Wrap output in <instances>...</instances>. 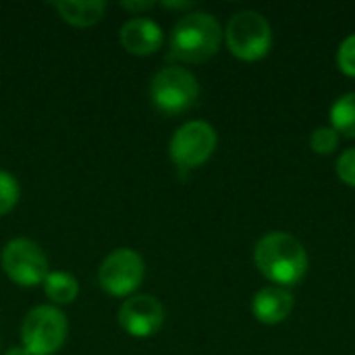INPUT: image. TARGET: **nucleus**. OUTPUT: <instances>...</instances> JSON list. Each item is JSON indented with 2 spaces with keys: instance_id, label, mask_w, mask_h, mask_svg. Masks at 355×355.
<instances>
[{
  "instance_id": "obj_1",
  "label": "nucleus",
  "mask_w": 355,
  "mask_h": 355,
  "mask_svg": "<svg viewBox=\"0 0 355 355\" xmlns=\"http://www.w3.org/2000/svg\"><path fill=\"white\" fill-rule=\"evenodd\" d=\"M258 272L277 287H293L308 272V252L304 243L285 231L266 233L254 248Z\"/></svg>"
},
{
  "instance_id": "obj_2",
  "label": "nucleus",
  "mask_w": 355,
  "mask_h": 355,
  "mask_svg": "<svg viewBox=\"0 0 355 355\" xmlns=\"http://www.w3.org/2000/svg\"><path fill=\"white\" fill-rule=\"evenodd\" d=\"M223 35L225 33L214 15L204 10L183 15L171 31L168 56L187 64L206 62L218 52Z\"/></svg>"
},
{
  "instance_id": "obj_3",
  "label": "nucleus",
  "mask_w": 355,
  "mask_h": 355,
  "mask_svg": "<svg viewBox=\"0 0 355 355\" xmlns=\"http://www.w3.org/2000/svg\"><path fill=\"white\" fill-rule=\"evenodd\" d=\"M225 42L235 58L243 62H256L270 52L272 29L264 15L256 10H241L229 19Z\"/></svg>"
},
{
  "instance_id": "obj_4",
  "label": "nucleus",
  "mask_w": 355,
  "mask_h": 355,
  "mask_svg": "<svg viewBox=\"0 0 355 355\" xmlns=\"http://www.w3.org/2000/svg\"><path fill=\"white\" fill-rule=\"evenodd\" d=\"M200 96V83L196 75L183 67L160 69L150 83V100L154 108L166 116L187 112Z\"/></svg>"
},
{
  "instance_id": "obj_5",
  "label": "nucleus",
  "mask_w": 355,
  "mask_h": 355,
  "mask_svg": "<svg viewBox=\"0 0 355 355\" xmlns=\"http://www.w3.org/2000/svg\"><path fill=\"white\" fill-rule=\"evenodd\" d=\"M67 316L54 306H35L21 324V343L29 355H54L67 341Z\"/></svg>"
},
{
  "instance_id": "obj_6",
  "label": "nucleus",
  "mask_w": 355,
  "mask_h": 355,
  "mask_svg": "<svg viewBox=\"0 0 355 355\" xmlns=\"http://www.w3.org/2000/svg\"><path fill=\"white\" fill-rule=\"evenodd\" d=\"M0 264L4 275L19 287L42 285L50 272V264L44 250L35 241L25 237L10 239L4 245L0 254Z\"/></svg>"
},
{
  "instance_id": "obj_7",
  "label": "nucleus",
  "mask_w": 355,
  "mask_h": 355,
  "mask_svg": "<svg viewBox=\"0 0 355 355\" xmlns=\"http://www.w3.org/2000/svg\"><path fill=\"white\" fill-rule=\"evenodd\" d=\"M218 144L216 129L206 121H187L181 125L168 144L171 160L185 171L198 168L210 160Z\"/></svg>"
},
{
  "instance_id": "obj_8",
  "label": "nucleus",
  "mask_w": 355,
  "mask_h": 355,
  "mask_svg": "<svg viewBox=\"0 0 355 355\" xmlns=\"http://www.w3.org/2000/svg\"><path fill=\"white\" fill-rule=\"evenodd\" d=\"M146 277L144 258L129 248L112 250L98 268L100 287L112 297H131Z\"/></svg>"
},
{
  "instance_id": "obj_9",
  "label": "nucleus",
  "mask_w": 355,
  "mask_h": 355,
  "mask_svg": "<svg viewBox=\"0 0 355 355\" xmlns=\"http://www.w3.org/2000/svg\"><path fill=\"white\" fill-rule=\"evenodd\" d=\"M119 327L135 339L154 337L166 318L164 306L154 295H131L119 308Z\"/></svg>"
},
{
  "instance_id": "obj_10",
  "label": "nucleus",
  "mask_w": 355,
  "mask_h": 355,
  "mask_svg": "<svg viewBox=\"0 0 355 355\" xmlns=\"http://www.w3.org/2000/svg\"><path fill=\"white\" fill-rule=\"evenodd\" d=\"M121 44L133 56H150L164 44V33L156 21L133 17L121 27Z\"/></svg>"
},
{
  "instance_id": "obj_11",
  "label": "nucleus",
  "mask_w": 355,
  "mask_h": 355,
  "mask_svg": "<svg viewBox=\"0 0 355 355\" xmlns=\"http://www.w3.org/2000/svg\"><path fill=\"white\" fill-rule=\"evenodd\" d=\"M293 295L285 287H262L252 300V314L262 324H281L293 312Z\"/></svg>"
},
{
  "instance_id": "obj_12",
  "label": "nucleus",
  "mask_w": 355,
  "mask_h": 355,
  "mask_svg": "<svg viewBox=\"0 0 355 355\" xmlns=\"http://www.w3.org/2000/svg\"><path fill=\"white\" fill-rule=\"evenodd\" d=\"M58 17L73 27H92L102 21L106 2L102 0H58L52 2Z\"/></svg>"
},
{
  "instance_id": "obj_13",
  "label": "nucleus",
  "mask_w": 355,
  "mask_h": 355,
  "mask_svg": "<svg viewBox=\"0 0 355 355\" xmlns=\"http://www.w3.org/2000/svg\"><path fill=\"white\" fill-rule=\"evenodd\" d=\"M44 293L56 306H69L79 295V283L73 275L62 270H50L44 279Z\"/></svg>"
},
{
  "instance_id": "obj_14",
  "label": "nucleus",
  "mask_w": 355,
  "mask_h": 355,
  "mask_svg": "<svg viewBox=\"0 0 355 355\" xmlns=\"http://www.w3.org/2000/svg\"><path fill=\"white\" fill-rule=\"evenodd\" d=\"M331 127L349 139H355V92L335 100L331 106Z\"/></svg>"
},
{
  "instance_id": "obj_15",
  "label": "nucleus",
  "mask_w": 355,
  "mask_h": 355,
  "mask_svg": "<svg viewBox=\"0 0 355 355\" xmlns=\"http://www.w3.org/2000/svg\"><path fill=\"white\" fill-rule=\"evenodd\" d=\"M19 198H21L19 181L10 173L0 168V216L8 214L17 206Z\"/></svg>"
},
{
  "instance_id": "obj_16",
  "label": "nucleus",
  "mask_w": 355,
  "mask_h": 355,
  "mask_svg": "<svg viewBox=\"0 0 355 355\" xmlns=\"http://www.w3.org/2000/svg\"><path fill=\"white\" fill-rule=\"evenodd\" d=\"M310 148L318 156H329L339 148V133L333 127H318L310 135Z\"/></svg>"
},
{
  "instance_id": "obj_17",
  "label": "nucleus",
  "mask_w": 355,
  "mask_h": 355,
  "mask_svg": "<svg viewBox=\"0 0 355 355\" xmlns=\"http://www.w3.org/2000/svg\"><path fill=\"white\" fill-rule=\"evenodd\" d=\"M337 67L343 75L355 77V33L347 35L337 50Z\"/></svg>"
},
{
  "instance_id": "obj_18",
  "label": "nucleus",
  "mask_w": 355,
  "mask_h": 355,
  "mask_svg": "<svg viewBox=\"0 0 355 355\" xmlns=\"http://www.w3.org/2000/svg\"><path fill=\"white\" fill-rule=\"evenodd\" d=\"M337 177L349 185V187H355V148H349L345 150L339 158H337Z\"/></svg>"
},
{
  "instance_id": "obj_19",
  "label": "nucleus",
  "mask_w": 355,
  "mask_h": 355,
  "mask_svg": "<svg viewBox=\"0 0 355 355\" xmlns=\"http://www.w3.org/2000/svg\"><path fill=\"white\" fill-rule=\"evenodd\" d=\"M121 6H123L125 10L133 12V17H141V12L154 8V2H150V0H146V2H123Z\"/></svg>"
},
{
  "instance_id": "obj_20",
  "label": "nucleus",
  "mask_w": 355,
  "mask_h": 355,
  "mask_svg": "<svg viewBox=\"0 0 355 355\" xmlns=\"http://www.w3.org/2000/svg\"><path fill=\"white\" fill-rule=\"evenodd\" d=\"M160 6H164V8H191L193 4L191 2H162Z\"/></svg>"
},
{
  "instance_id": "obj_21",
  "label": "nucleus",
  "mask_w": 355,
  "mask_h": 355,
  "mask_svg": "<svg viewBox=\"0 0 355 355\" xmlns=\"http://www.w3.org/2000/svg\"><path fill=\"white\" fill-rule=\"evenodd\" d=\"M4 355H29L25 349H23V345L21 347H10V349H6Z\"/></svg>"
}]
</instances>
